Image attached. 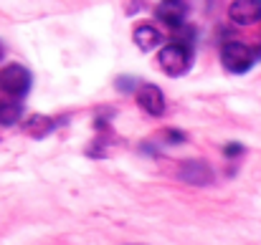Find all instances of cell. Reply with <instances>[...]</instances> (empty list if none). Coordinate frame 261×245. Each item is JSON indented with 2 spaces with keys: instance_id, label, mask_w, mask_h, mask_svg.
Segmentation results:
<instances>
[{
  "instance_id": "1",
  "label": "cell",
  "mask_w": 261,
  "mask_h": 245,
  "mask_svg": "<svg viewBox=\"0 0 261 245\" xmlns=\"http://www.w3.org/2000/svg\"><path fill=\"white\" fill-rule=\"evenodd\" d=\"M31 83H33L31 71L20 64H8L0 69V94H5V96L23 99L31 91Z\"/></svg>"
},
{
  "instance_id": "2",
  "label": "cell",
  "mask_w": 261,
  "mask_h": 245,
  "mask_svg": "<svg viewBox=\"0 0 261 245\" xmlns=\"http://www.w3.org/2000/svg\"><path fill=\"white\" fill-rule=\"evenodd\" d=\"M158 64H160V69L165 71V74H170V76H182L188 69H190V64H193V56H190V48L188 46H182V43H168L160 53H158Z\"/></svg>"
},
{
  "instance_id": "3",
  "label": "cell",
  "mask_w": 261,
  "mask_h": 245,
  "mask_svg": "<svg viewBox=\"0 0 261 245\" xmlns=\"http://www.w3.org/2000/svg\"><path fill=\"white\" fill-rule=\"evenodd\" d=\"M221 64L228 74H246L256 64V56L249 46H244L239 41H231L221 48Z\"/></svg>"
},
{
  "instance_id": "4",
  "label": "cell",
  "mask_w": 261,
  "mask_h": 245,
  "mask_svg": "<svg viewBox=\"0 0 261 245\" xmlns=\"http://www.w3.org/2000/svg\"><path fill=\"white\" fill-rule=\"evenodd\" d=\"M137 106L150 116H163L165 114V94L155 83H142L137 88Z\"/></svg>"
},
{
  "instance_id": "5",
  "label": "cell",
  "mask_w": 261,
  "mask_h": 245,
  "mask_svg": "<svg viewBox=\"0 0 261 245\" xmlns=\"http://www.w3.org/2000/svg\"><path fill=\"white\" fill-rule=\"evenodd\" d=\"M228 18L239 25H254L261 18V0H236V3H231Z\"/></svg>"
},
{
  "instance_id": "6",
  "label": "cell",
  "mask_w": 261,
  "mask_h": 245,
  "mask_svg": "<svg viewBox=\"0 0 261 245\" xmlns=\"http://www.w3.org/2000/svg\"><path fill=\"white\" fill-rule=\"evenodd\" d=\"M177 174H180L182 182H188V185H198V187L213 182V172H211V167L203 162V160H188V162H182Z\"/></svg>"
},
{
  "instance_id": "7",
  "label": "cell",
  "mask_w": 261,
  "mask_h": 245,
  "mask_svg": "<svg viewBox=\"0 0 261 245\" xmlns=\"http://www.w3.org/2000/svg\"><path fill=\"white\" fill-rule=\"evenodd\" d=\"M188 5L185 3H177V0H168V3H160L158 5V18L170 25V28H182V23L188 20Z\"/></svg>"
},
{
  "instance_id": "8",
  "label": "cell",
  "mask_w": 261,
  "mask_h": 245,
  "mask_svg": "<svg viewBox=\"0 0 261 245\" xmlns=\"http://www.w3.org/2000/svg\"><path fill=\"white\" fill-rule=\"evenodd\" d=\"M132 38H135V43H137V48H140V51H152V48H158V46H160L163 33H160L155 25H150V23H140V25L135 28Z\"/></svg>"
},
{
  "instance_id": "9",
  "label": "cell",
  "mask_w": 261,
  "mask_h": 245,
  "mask_svg": "<svg viewBox=\"0 0 261 245\" xmlns=\"http://www.w3.org/2000/svg\"><path fill=\"white\" fill-rule=\"evenodd\" d=\"M61 121H56V119H51V116H43V114H33V116H28L25 119V124H23V129L31 134V137H36V139H41V137H46V134H51L56 127H59Z\"/></svg>"
},
{
  "instance_id": "10",
  "label": "cell",
  "mask_w": 261,
  "mask_h": 245,
  "mask_svg": "<svg viewBox=\"0 0 261 245\" xmlns=\"http://www.w3.org/2000/svg\"><path fill=\"white\" fill-rule=\"evenodd\" d=\"M23 116V106L10 99H0V127H13Z\"/></svg>"
},
{
  "instance_id": "11",
  "label": "cell",
  "mask_w": 261,
  "mask_h": 245,
  "mask_svg": "<svg viewBox=\"0 0 261 245\" xmlns=\"http://www.w3.org/2000/svg\"><path fill=\"white\" fill-rule=\"evenodd\" d=\"M114 86H117V91H122V94H132L135 88H140L132 76H119V79L114 81ZM135 94H137V91H135Z\"/></svg>"
},
{
  "instance_id": "12",
  "label": "cell",
  "mask_w": 261,
  "mask_h": 245,
  "mask_svg": "<svg viewBox=\"0 0 261 245\" xmlns=\"http://www.w3.org/2000/svg\"><path fill=\"white\" fill-rule=\"evenodd\" d=\"M165 134V142H170V144H182L188 137L180 132V129H168V132H163Z\"/></svg>"
},
{
  "instance_id": "13",
  "label": "cell",
  "mask_w": 261,
  "mask_h": 245,
  "mask_svg": "<svg viewBox=\"0 0 261 245\" xmlns=\"http://www.w3.org/2000/svg\"><path fill=\"white\" fill-rule=\"evenodd\" d=\"M241 152H244V147H241V144H236V142H231V144H226V147H223V155H226V157H239Z\"/></svg>"
},
{
  "instance_id": "14",
  "label": "cell",
  "mask_w": 261,
  "mask_h": 245,
  "mask_svg": "<svg viewBox=\"0 0 261 245\" xmlns=\"http://www.w3.org/2000/svg\"><path fill=\"white\" fill-rule=\"evenodd\" d=\"M3 56H5V48H3V43H0V61H3Z\"/></svg>"
}]
</instances>
